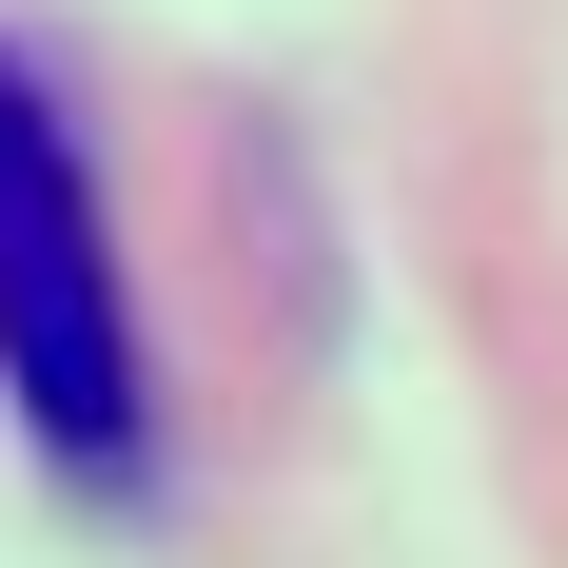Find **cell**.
<instances>
[{"instance_id":"cell-1","label":"cell","mask_w":568,"mask_h":568,"mask_svg":"<svg viewBox=\"0 0 568 568\" xmlns=\"http://www.w3.org/2000/svg\"><path fill=\"white\" fill-rule=\"evenodd\" d=\"M0 412L79 490L158 470V353H138V275H118V196L20 40H0Z\"/></svg>"}]
</instances>
